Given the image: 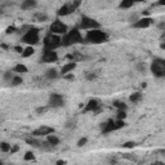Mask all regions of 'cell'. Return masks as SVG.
I'll list each match as a JSON object with an SVG mask.
<instances>
[{"instance_id": "cell-32", "label": "cell", "mask_w": 165, "mask_h": 165, "mask_svg": "<svg viewBox=\"0 0 165 165\" xmlns=\"http://www.w3.org/2000/svg\"><path fill=\"white\" fill-rule=\"evenodd\" d=\"M87 142H88V139H87V138H81L80 141L77 142V146H79V147H83V146L87 145Z\"/></svg>"}, {"instance_id": "cell-10", "label": "cell", "mask_w": 165, "mask_h": 165, "mask_svg": "<svg viewBox=\"0 0 165 165\" xmlns=\"http://www.w3.org/2000/svg\"><path fill=\"white\" fill-rule=\"evenodd\" d=\"M48 103L51 107H62L64 105V99L61 94H58V93H52V94L49 96Z\"/></svg>"}, {"instance_id": "cell-40", "label": "cell", "mask_w": 165, "mask_h": 165, "mask_svg": "<svg viewBox=\"0 0 165 165\" xmlns=\"http://www.w3.org/2000/svg\"><path fill=\"white\" fill-rule=\"evenodd\" d=\"M155 5H165V0H160V2H157Z\"/></svg>"}, {"instance_id": "cell-31", "label": "cell", "mask_w": 165, "mask_h": 165, "mask_svg": "<svg viewBox=\"0 0 165 165\" xmlns=\"http://www.w3.org/2000/svg\"><path fill=\"white\" fill-rule=\"evenodd\" d=\"M134 146H135V142H132V141L125 142L124 145H123V147H124V148H133Z\"/></svg>"}, {"instance_id": "cell-15", "label": "cell", "mask_w": 165, "mask_h": 165, "mask_svg": "<svg viewBox=\"0 0 165 165\" xmlns=\"http://www.w3.org/2000/svg\"><path fill=\"white\" fill-rule=\"evenodd\" d=\"M75 67H76V62H70L67 64H64V66L62 67V70H61V75L64 76V75H67V74H71Z\"/></svg>"}, {"instance_id": "cell-30", "label": "cell", "mask_w": 165, "mask_h": 165, "mask_svg": "<svg viewBox=\"0 0 165 165\" xmlns=\"http://www.w3.org/2000/svg\"><path fill=\"white\" fill-rule=\"evenodd\" d=\"M118 120H124L126 118V112L125 111H118Z\"/></svg>"}, {"instance_id": "cell-35", "label": "cell", "mask_w": 165, "mask_h": 165, "mask_svg": "<svg viewBox=\"0 0 165 165\" xmlns=\"http://www.w3.org/2000/svg\"><path fill=\"white\" fill-rule=\"evenodd\" d=\"M19 150V146H17V145H14L13 147H12V150H10V154H14V152H17Z\"/></svg>"}, {"instance_id": "cell-44", "label": "cell", "mask_w": 165, "mask_h": 165, "mask_svg": "<svg viewBox=\"0 0 165 165\" xmlns=\"http://www.w3.org/2000/svg\"><path fill=\"white\" fill-rule=\"evenodd\" d=\"M160 48L163 49V51H165V43H161V44H160Z\"/></svg>"}, {"instance_id": "cell-23", "label": "cell", "mask_w": 165, "mask_h": 165, "mask_svg": "<svg viewBox=\"0 0 165 165\" xmlns=\"http://www.w3.org/2000/svg\"><path fill=\"white\" fill-rule=\"evenodd\" d=\"M113 106L116 107L119 111H126V109H128V106L124 102H120V101H115L113 102Z\"/></svg>"}, {"instance_id": "cell-33", "label": "cell", "mask_w": 165, "mask_h": 165, "mask_svg": "<svg viewBox=\"0 0 165 165\" xmlns=\"http://www.w3.org/2000/svg\"><path fill=\"white\" fill-rule=\"evenodd\" d=\"M63 79H66V80H70V81H72L74 79H75V76H74L72 74H67V75H64V76H63Z\"/></svg>"}, {"instance_id": "cell-16", "label": "cell", "mask_w": 165, "mask_h": 165, "mask_svg": "<svg viewBox=\"0 0 165 165\" xmlns=\"http://www.w3.org/2000/svg\"><path fill=\"white\" fill-rule=\"evenodd\" d=\"M34 6H36V2H35V0H25V2L21 4V8H22L23 10L31 9V8H34Z\"/></svg>"}, {"instance_id": "cell-46", "label": "cell", "mask_w": 165, "mask_h": 165, "mask_svg": "<svg viewBox=\"0 0 165 165\" xmlns=\"http://www.w3.org/2000/svg\"><path fill=\"white\" fill-rule=\"evenodd\" d=\"M10 165H14V164H10Z\"/></svg>"}, {"instance_id": "cell-27", "label": "cell", "mask_w": 165, "mask_h": 165, "mask_svg": "<svg viewBox=\"0 0 165 165\" xmlns=\"http://www.w3.org/2000/svg\"><path fill=\"white\" fill-rule=\"evenodd\" d=\"M22 83H23V80H22V77H21V76H14V79L12 80V85H13V87H17V85L22 84Z\"/></svg>"}, {"instance_id": "cell-41", "label": "cell", "mask_w": 165, "mask_h": 165, "mask_svg": "<svg viewBox=\"0 0 165 165\" xmlns=\"http://www.w3.org/2000/svg\"><path fill=\"white\" fill-rule=\"evenodd\" d=\"M64 164H66V161H64V160H58V161H57V165H64Z\"/></svg>"}, {"instance_id": "cell-2", "label": "cell", "mask_w": 165, "mask_h": 165, "mask_svg": "<svg viewBox=\"0 0 165 165\" xmlns=\"http://www.w3.org/2000/svg\"><path fill=\"white\" fill-rule=\"evenodd\" d=\"M85 39H87V41L92 43V44H102V43H106L107 40H109V35L99 28V30L88 31L87 38Z\"/></svg>"}, {"instance_id": "cell-45", "label": "cell", "mask_w": 165, "mask_h": 165, "mask_svg": "<svg viewBox=\"0 0 165 165\" xmlns=\"http://www.w3.org/2000/svg\"><path fill=\"white\" fill-rule=\"evenodd\" d=\"M2 48H3V49H8V45H5V44H2Z\"/></svg>"}, {"instance_id": "cell-43", "label": "cell", "mask_w": 165, "mask_h": 165, "mask_svg": "<svg viewBox=\"0 0 165 165\" xmlns=\"http://www.w3.org/2000/svg\"><path fill=\"white\" fill-rule=\"evenodd\" d=\"M142 14H143V17H145V16H148L150 12H148V10H143V12H142Z\"/></svg>"}, {"instance_id": "cell-13", "label": "cell", "mask_w": 165, "mask_h": 165, "mask_svg": "<svg viewBox=\"0 0 165 165\" xmlns=\"http://www.w3.org/2000/svg\"><path fill=\"white\" fill-rule=\"evenodd\" d=\"M54 133V129L51 128V126H40L39 129H35V130L32 132V137H43V135H49Z\"/></svg>"}, {"instance_id": "cell-28", "label": "cell", "mask_w": 165, "mask_h": 165, "mask_svg": "<svg viewBox=\"0 0 165 165\" xmlns=\"http://www.w3.org/2000/svg\"><path fill=\"white\" fill-rule=\"evenodd\" d=\"M23 159H25L26 161H34V160H35V155H34L31 151H28V152L25 154V157H23Z\"/></svg>"}, {"instance_id": "cell-20", "label": "cell", "mask_w": 165, "mask_h": 165, "mask_svg": "<svg viewBox=\"0 0 165 165\" xmlns=\"http://www.w3.org/2000/svg\"><path fill=\"white\" fill-rule=\"evenodd\" d=\"M47 142H49L52 146L56 147V146L60 143V138H58V137H56V135H53V134H49V135H48V138H47Z\"/></svg>"}, {"instance_id": "cell-37", "label": "cell", "mask_w": 165, "mask_h": 165, "mask_svg": "<svg viewBox=\"0 0 165 165\" xmlns=\"http://www.w3.org/2000/svg\"><path fill=\"white\" fill-rule=\"evenodd\" d=\"M14 31H16V27H8V28H6V34H12V32H14Z\"/></svg>"}, {"instance_id": "cell-1", "label": "cell", "mask_w": 165, "mask_h": 165, "mask_svg": "<svg viewBox=\"0 0 165 165\" xmlns=\"http://www.w3.org/2000/svg\"><path fill=\"white\" fill-rule=\"evenodd\" d=\"M83 41H84V39L80 35V31H79L77 28H74V30L68 31L62 38V45L63 47H70V45H74V44H81Z\"/></svg>"}, {"instance_id": "cell-22", "label": "cell", "mask_w": 165, "mask_h": 165, "mask_svg": "<svg viewBox=\"0 0 165 165\" xmlns=\"http://www.w3.org/2000/svg\"><path fill=\"white\" fill-rule=\"evenodd\" d=\"M13 71H16V72H18V74H26L27 72V67L25 66V64H17L16 67L13 68Z\"/></svg>"}, {"instance_id": "cell-26", "label": "cell", "mask_w": 165, "mask_h": 165, "mask_svg": "<svg viewBox=\"0 0 165 165\" xmlns=\"http://www.w3.org/2000/svg\"><path fill=\"white\" fill-rule=\"evenodd\" d=\"M0 150H2L3 152H9L10 150H12V147H10L9 143H6V142H2V145H0Z\"/></svg>"}, {"instance_id": "cell-4", "label": "cell", "mask_w": 165, "mask_h": 165, "mask_svg": "<svg viewBox=\"0 0 165 165\" xmlns=\"http://www.w3.org/2000/svg\"><path fill=\"white\" fill-rule=\"evenodd\" d=\"M124 126H126L125 121L124 120H109L107 123L102 124V134H107V133H111L115 130H119V129H123Z\"/></svg>"}, {"instance_id": "cell-25", "label": "cell", "mask_w": 165, "mask_h": 165, "mask_svg": "<svg viewBox=\"0 0 165 165\" xmlns=\"http://www.w3.org/2000/svg\"><path fill=\"white\" fill-rule=\"evenodd\" d=\"M35 18H36L39 22H45V21L48 19V16L45 13H36L35 14Z\"/></svg>"}, {"instance_id": "cell-36", "label": "cell", "mask_w": 165, "mask_h": 165, "mask_svg": "<svg viewBox=\"0 0 165 165\" xmlns=\"http://www.w3.org/2000/svg\"><path fill=\"white\" fill-rule=\"evenodd\" d=\"M157 27H159L160 30H164V31H165V21H163V22H160L159 25H157Z\"/></svg>"}, {"instance_id": "cell-11", "label": "cell", "mask_w": 165, "mask_h": 165, "mask_svg": "<svg viewBox=\"0 0 165 165\" xmlns=\"http://www.w3.org/2000/svg\"><path fill=\"white\" fill-rule=\"evenodd\" d=\"M58 60V54L54 51H44L43 53L41 58H40V62L43 63H52V62H56Z\"/></svg>"}, {"instance_id": "cell-7", "label": "cell", "mask_w": 165, "mask_h": 165, "mask_svg": "<svg viewBox=\"0 0 165 165\" xmlns=\"http://www.w3.org/2000/svg\"><path fill=\"white\" fill-rule=\"evenodd\" d=\"M81 2H79V0H75V2H70L67 4L62 5L61 8L58 9V12H57V14H58L60 17H64V16H68V14L74 13L79 6H80Z\"/></svg>"}, {"instance_id": "cell-5", "label": "cell", "mask_w": 165, "mask_h": 165, "mask_svg": "<svg viewBox=\"0 0 165 165\" xmlns=\"http://www.w3.org/2000/svg\"><path fill=\"white\" fill-rule=\"evenodd\" d=\"M151 72L156 77H164L165 76V60L155 58L151 63Z\"/></svg>"}, {"instance_id": "cell-14", "label": "cell", "mask_w": 165, "mask_h": 165, "mask_svg": "<svg viewBox=\"0 0 165 165\" xmlns=\"http://www.w3.org/2000/svg\"><path fill=\"white\" fill-rule=\"evenodd\" d=\"M152 25V18L150 17H143L141 19H138L135 23H133V27L135 28H147Z\"/></svg>"}, {"instance_id": "cell-8", "label": "cell", "mask_w": 165, "mask_h": 165, "mask_svg": "<svg viewBox=\"0 0 165 165\" xmlns=\"http://www.w3.org/2000/svg\"><path fill=\"white\" fill-rule=\"evenodd\" d=\"M80 28L83 30H99L101 28V23L97 22L96 19H93L88 16H83L81 17V22H80Z\"/></svg>"}, {"instance_id": "cell-24", "label": "cell", "mask_w": 165, "mask_h": 165, "mask_svg": "<svg viewBox=\"0 0 165 165\" xmlns=\"http://www.w3.org/2000/svg\"><path fill=\"white\" fill-rule=\"evenodd\" d=\"M34 53H35L34 48L32 47H27L25 51H23V53H22V57H23V58H27V57H31Z\"/></svg>"}, {"instance_id": "cell-42", "label": "cell", "mask_w": 165, "mask_h": 165, "mask_svg": "<svg viewBox=\"0 0 165 165\" xmlns=\"http://www.w3.org/2000/svg\"><path fill=\"white\" fill-rule=\"evenodd\" d=\"M152 165H165V164L161 161H155V163H152Z\"/></svg>"}, {"instance_id": "cell-18", "label": "cell", "mask_w": 165, "mask_h": 165, "mask_svg": "<svg viewBox=\"0 0 165 165\" xmlns=\"http://www.w3.org/2000/svg\"><path fill=\"white\" fill-rule=\"evenodd\" d=\"M26 142L28 143V145H31L32 147H36V148H41V145H43V142H40L39 139H35L34 137L26 138Z\"/></svg>"}, {"instance_id": "cell-19", "label": "cell", "mask_w": 165, "mask_h": 165, "mask_svg": "<svg viewBox=\"0 0 165 165\" xmlns=\"http://www.w3.org/2000/svg\"><path fill=\"white\" fill-rule=\"evenodd\" d=\"M142 99V93H139V92H137V93H133V94L129 97V101L130 102H133V103H138L139 101Z\"/></svg>"}, {"instance_id": "cell-3", "label": "cell", "mask_w": 165, "mask_h": 165, "mask_svg": "<svg viewBox=\"0 0 165 165\" xmlns=\"http://www.w3.org/2000/svg\"><path fill=\"white\" fill-rule=\"evenodd\" d=\"M43 44H44V51H54V49L62 47V39L58 35L49 34L44 38Z\"/></svg>"}, {"instance_id": "cell-9", "label": "cell", "mask_w": 165, "mask_h": 165, "mask_svg": "<svg viewBox=\"0 0 165 165\" xmlns=\"http://www.w3.org/2000/svg\"><path fill=\"white\" fill-rule=\"evenodd\" d=\"M51 34H54V35H66L67 34V26L64 25L62 21L60 19H56L54 22L51 25Z\"/></svg>"}, {"instance_id": "cell-38", "label": "cell", "mask_w": 165, "mask_h": 165, "mask_svg": "<svg viewBox=\"0 0 165 165\" xmlns=\"http://www.w3.org/2000/svg\"><path fill=\"white\" fill-rule=\"evenodd\" d=\"M47 109H45V107H39V109L36 110V112H39V113H41V112H44Z\"/></svg>"}, {"instance_id": "cell-6", "label": "cell", "mask_w": 165, "mask_h": 165, "mask_svg": "<svg viewBox=\"0 0 165 165\" xmlns=\"http://www.w3.org/2000/svg\"><path fill=\"white\" fill-rule=\"evenodd\" d=\"M22 40L23 43H26V44H30L31 45H35V44H38L39 43V28H35V27H31V28H28V31L22 36Z\"/></svg>"}, {"instance_id": "cell-12", "label": "cell", "mask_w": 165, "mask_h": 165, "mask_svg": "<svg viewBox=\"0 0 165 165\" xmlns=\"http://www.w3.org/2000/svg\"><path fill=\"white\" fill-rule=\"evenodd\" d=\"M99 106H101V103H99V99H90V101L87 103V106L84 107L83 112H96V115L99 112Z\"/></svg>"}, {"instance_id": "cell-21", "label": "cell", "mask_w": 165, "mask_h": 165, "mask_svg": "<svg viewBox=\"0 0 165 165\" xmlns=\"http://www.w3.org/2000/svg\"><path fill=\"white\" fill-rule=\"evenodd\" d=\"M134 5V2H132V0H124V2H121L119 4V8L121 9H128V8H130V6Z\"/></svg>"}, {"instance_id": "cell-17", "label": "cell", "mask_w": 165, "mask_h": 165, "mask_svg": "<svg viewBox=\"0 0 165 165\" xmlns=\"http://www.w3.org/2000/svg\"><path fill=\"white\" fill-rule=\"evenodd\" d=\"M45 76L49 79V80H54V79H57V77L60 76V74L57 72V70H56V68H49V70H47Z\"/></svg>"}, {"instance_id": "cell-29", "label": "cell", "mask_w": 165, "mask_h": 165, "mask_svg": "<svg viewBox=\"0 0 165 165\" xmlns=\"http://www.w3.org/2000/svg\"><path fill=\"white\" fill-rule=\"evenodd\" d=\"M13 79H14V76H13V74L10 72V71H6V72L4 74V80L5 81H10L12 83Z\"/></svg>"}, {"instance_id": "cell-39", "label": "cell", "mask_w": 165, "mask_h": 165, "mask_svg": "<svg viewBox=\"0 0 165 165\" xmlns=\"http://www.w3.org/2000/svg\"><path fill=\"white\" fill-rule=\"evenodd\" d=\"M87 77L89 79V80H92V79L96 77V75H94V74H87Z\"/></svg>"}, {"instance_id": "cell-34", "label": "cell", "mask_w": 165, "mask_h": 165, "mask_svg": "<svg viewBox=\"0 0 165 165\" xmlns=\"http://www.w3.org/2000/svg\"><path fill=\"white\" fill-rule=\"evenodd\" d=\"M14 51H16L17 53H21V54H22V53H23V51H25V49H23L22 47H19V45H17V47H14Z\"/></svg>"}]
</instances>
